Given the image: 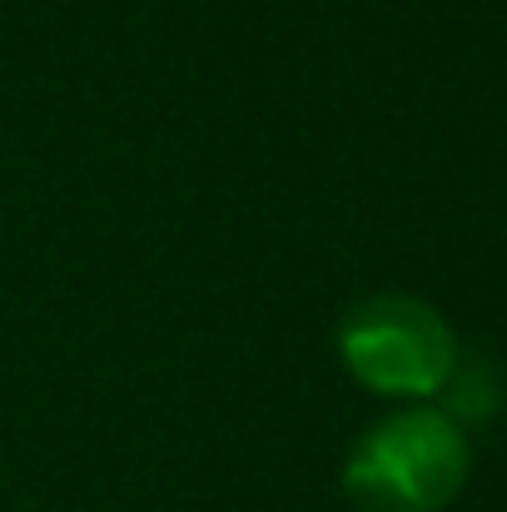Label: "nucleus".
Returning a JSON list of instances; mask_svg holds the SVG:
<instances>
[{
  "instance_id": "7ed1b4c3",
  "label": "nucleus",
  "mask_w": 507,
  "mask_h": 512,
  "mask_svg": "<svg viewBox=\"0 0 507 512\" xmlns=\"http://www.w3.org/2000/svg\"><path fill=\"white\" fill-rule=\"evenodd\" d=\"M443 403V413L468 433V428H478V423H493L498 413L507 408V373L503 363H493V358H463L458 353V363H453V373H448V383H443V393H438Z\"/></svg>"
},
{
  "instance_id": "f257e3e1",
  "label": "nucleus",
  "mask_w": 507,
  "mask_h": 512,
  "mask_svg": "<svg viewBox=\"0 0 507 512\" xmlns=\"http://www.w3.org/2000/svg\"><path fill=\"white\" fill-rule=\"evenodd\" d=\"M473 473L468 433L433 403L378 418L343 463V493L358 512H443Z\"/></svg>"
},
{
  "instance_id": "f03ea898",
  "label": "nucleus",
  "mask_w": 507,
  "mask_h": 512,
  "mask_svg": "<svg viewBox=\"0 0 507 512\" xmlns=\"http://www.w3.org/2000/svg\"><path fill=\"white\" fill-rule=\"evenodd\" d=\"M338 358L368 393L428 403L443 393L458 363V339L433 304L413 294H373L348 309L338 329Z\"/></svg>"
}]
</instances>
